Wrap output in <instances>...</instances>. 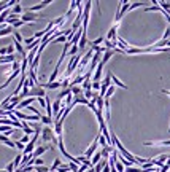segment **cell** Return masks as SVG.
Returning a JSON list of instances; mask_svg holds the SVG:
<instances>
[{"mask_svg": "<svg viewBox=\"0 0 170 172\" xmlns=\"http://www.w3.org/2000/svg\"><path fill=\"white\" fill-rule=\"evenodd\" d=\"M43 143H57V139H56V132L51 129L49 126H43V131H42V136H40Z\"/></svg>", "mask_w": 170, "mask_h": 172, "instance_id": "obj_1", "label": "cell"}, {"mask_svg": "<svg viewBox=\"0 0 170 172\" xmlns=\"http://www.w3.org/2000/svg\"><path fill=\"white\" fill-rule=\"evenodd\" d=\"M111 86V72H107V77L103 78V81H102V88H100V93H99V96L100 97H105V94H107L108 88Z\"/></svg>", "mask_w": 170, "mask_h": 172, "instance_id": "obj_2", "label": "cell"}, {"mask_svg": "<svg viewBox=\"0 0 170 172\" xmlns=\"http://www.w3.org/2000/svg\"><path fill=\"white\" fill-rule=\"evenodd\" d=\"M42 19V16H38L37 13H30V11H24L21 16V21L22 22H37Z\"/></svg>", "mask_w": 170, "mask_h": 172, "instance_id": "obj_3", "label": "cell"}, {"mask_svg": "<svg viewBox=\"0 0 170 172\" xmlns=\"http://www.w3.org/2000/svg\"><path fill=\"white\" fill-rule=\"evenodd\" d=\"M97 147H99V137H96V139H94V142L89 145V148L84 151V158H87V159H92V156L96 155Z\"/></svg>", "mask_w": 170, "mask_h": 172, "instance_id": "obj_4", "label": "cell"}, {"mask_svg": "<svg viewBox=\"0 0 170 172\" xmlns=\"http://www.w3.org/2000/svg\"><path fill=\"white\" fill-rule=\"evenodd\" d=\"M53 148H54L53 145H38V147L35 148V151L32 153V156L37 159V158H40L43 153H45V151H48V150H53Z\"/></svg>", "mask_w": 170, "mask_h": 172, "instance_id": "obj_5", "label": "cell"}, {"mask_svg": "<svg viewBox=\"0 0 170 172\" xmlns=\"http://www.w3.org/2000/svg\"><path fill=\"white\" fill-rule=\"evenodd\" d=\"M51 3V0H45V2H40V3H37V5H33V6H30V8H27L24 10V11H30V13H37L38 10H43L45 6H48Z\"/></svg>", "mask_w": 170, "mask_h": 172, "instance_id": "obj_6", "label": "cell"}, {"mask_svg": "<svg viewBox=\"0 0 170 172\" xmlns=\"http://www.w3.org/2000/svg\"><path fill=\"white\" fill-rule=\"evenodd\" d=\"M33 97H29V99H24V100H21V104L18 105V110H21V109H27V107H30L33 104Z\"/></svg>", "mask_w": 170, "mask_h": 172, "instance_id": "obj_7", "label": "cell"}, {"mask_svg": "<svg viewBox=\"0 0 170 172\" xmlns=\"http://www.w3.org/2000/svg\"><path fill=\"white\" fill-rule=\"evenodd\" d=\"M0 142H3L5 145H8L10 148H16V142H13V140H10L8 137L5 136V134H2V136H0Z\"/></svg>", "mask_w": 170, "mask_h": 172, "instance_id": "obj_8", "label": "cell"}, {"mask_svg": "<svg viewBox=\"0 0 170 172\" xmlns=\"http://www.w3.org/2000/svg\"><path fill=\"white\" fill-rule=\"evenodd\" d=\"M102 159H103V158H102V151H97V153L94 155V158L91 159V163H92V167H94V166H97V164L100 163Z\"/></svg>", "mask_w": 170, "mask_h": 172, "instance_id": "obj_9", "label": "cell"}, {"mask_svg": "<svg viewBox=\"0 0 170 172\" xmlns=\"http://www.w3.org/2000/svg\"><path fill=\"white\" fill-rule=\"evenodd\" d=\"M111 81L114 83V86H119V88H122V89H127V85H124L122 81H119V78H116L113 73H111Z\"/></svg>", "mask_w": 170, "mask_h": 172, "instance_id": "obj_10", "label": "cell"}, {"mask_svg": "<svg viewBox=\"0 0 170 172\" xmlns=\"http://www.w3.org/2000/svg\"><path fill=\"white\" fill-rule=\"evenodd\" d=\"M11 13H13V15H18V16H22V13H24V11H22V6H21V5H19V2H18V3H16V5H15V6H13Z\"/></svg>", "mask_w": 170, "mask_h": 172, "instance_id": "obj_11", "label": "cell"}, {"mask_svg": "<svg viewBox=\"0 0 170 172\" xmlns=\"http://www.w3.org/2000/svg\"><path fill=\"white\" fill-rule=\"evenodd\" d=\"M42 123L45 124V126H49L51 127L54 124V120H51L49 116H46V115H42Z\"/></svg>", "mask_w": 170, "mask_h": 172, "instance_id": "obj_12", "label": "cell"}, {"mask_svg": "<svg viewBox=\"0 0 170 172\" xmlns=\"http://www.w3.org/2000/svg\"><path fill=\"white\" fill-rule=\"evenodd\" d=\"M159 6H161V8L164 10L165 13H169V15H170V2H164V0H159Z\"/></svg>", "mask_w": 170, "mask_h": 172, "instance_id": "obj_13", "label": "cell"}, {"mask_svg": "<svg viewBox=\"0 0 170 172\" xmlns=\"http://www.w3.org/2000/svg\"><path fill=\"white\" fill-rule=\"evenodd\" d=\"M22 158H24V155L22 153H19L18 156L15 158V161H13V164H15V167L16 169H19V167H21V163H22Z\"/></svg>", "mask_w": 170, "mask_h": 172, "instance_id": "obj_14", "label": "cell"}, {"mask_svg": "<svg viewBox=\"0 0 170 172\" xmlns=\"http://www.w3.org/2000/svg\"><path fill=\"white\" fill-rule=\"evenodd\" d=\"M70 91H72L73 96H78V94H83L84 93V89L81 86H70Z\"/></svg>", "mask_w": 170, "mask_h": 172, "instance_id": "obj_15", "label": "cell"}, {"mask_svg": "<svg viewBox=\"0 0 170 172\" xmlns=\"http://www.w3.org/2000/svg\"><path fill=\"white\" fill-rule=\"evenodd\" d=\"M103 42H105V37H99V38H96L94 42H91V48H96V46H100Z\"/></svg>", "mask_w": 170, "mask_h": 172, "instance_id": "obj_16", "label": "cell"}, {"mask_svg": "<svg viewBox=\"0 0 170 172\" xmlns=\"http://www.w3.org/2000/svg\"><path fill=\"white\" fill-rule=\"evenodd\" d=\"M76 6H78V0H73V2H70V8H69V11L65 13V16H70L73 13V10H76Z\"/></svg>", "mask_w": 170, "mask_h": 172, "instance_id": "obj_17", "label": "cell"}, {"mask_svg": "<svg viewBox=\"0 0 170 172\" xmlns=\"http://www.w3.org/2000/svg\"><path fill=\"white\" fill-rule=\"evenodd\" d=\"M114 91H116V86H110V88H108V91H107V94H105V97H103V99H110V97L114 94Z\"/></svg>", "mask_w": 170, "mask_h": 172, "instance_id": "obj_18", "label": "cell"}, {"mask_svg": "<svg viewBox=\"0 0 170 172\" xmlns=\"http://www.w3.org/2000/svg\"><path fill=\"white\" fill-rule=\"evenodd\" d=\"M114 167H116L118 172H126V167H124V164L119 161V158H118V161H116V164H114Z\"/></svg>", "mask_w": 170, "mask_h": 172, "instance_id": "obj_19", "label": "cell"}, {"mask_svg": "<svg viewBox=\"0 0 170 172\" xmlns=\"http://www.w3.org/2000/svg\"><path fill=\"white\" fill-rule=\"evenodd\" d=\"M13 37H15V40H16L18 43H24V38L21 37V33H19L18 30H15V32H13Z\"/></svg>", "mask_w": 170, "mask_h": 172, "instance_id": "obj_20", "label": "cell"}, {"mask_svg": "<svg viewBox=\"0 0 170 172\" xmlns=\"http://www.w3.org/2000/svg\"><path fill=\"white\" fill-rule=\"evenodd\" d=\"M60 166H62V164H60V159H59V158H56V159H54V163H53V167H51V172L57 171Z\"/></svg>", "mask_w": 170, "mask_h": 172, "instance_id": "obj_21", "label": "cell"}, {"mask_svg": "<svg viewBox=\"0 0 170 172\" xmlns=\"http://www.w3.org/2000/svg\"><path fill=\"white\" fill-rule=\"evenodd\" d=\"M97 137H99V143H100L102 147H103V148H105V147H108V142H107V139H105V137L102 136V134H99Z\"/></svg>", "mask_w": 170, "mask_h": 172, "instance_id": "obj_22", "label": "cell"}, {"mask_svg": "<svg viewBox=\"0 0 170 172\" xmlns=\"http://www.w3.org/2000/svg\"><path fill=\"white\" fill-rule=\"evenodd\" d=\"M33 171H37V172H51V169H48L46 166H33Z\"/></svg>", "mask_w": 170, "mask_h": 172, "instance_id": "obj_23", "label": "cell"}, {"mask_svg": "<svg viewBox=\"0 0 170 172\" xmlns=\"http://www.w3.org/2000/svg\"><path fill=\"white\" fill-rule=\"evenodd\" d=\"M100 88H102V83L100 81H92V89L94 91H99V93H100Z\"/></svg>", "mask_w": 170, "mask_h": 172, "instance_id": "obj_24", "label": "cell"}, {"mask_svg": "<svg viewBox=\"0 0 170 172\" xmlns=\"http://www.w3.org/2000/svg\"><path fill=\"white\" fill-rule=\"evenodd\" d=\"M30 140H32V139H30L29 136H26V134H24V136L21 137V140H19V142H21V143H24V145H27V143L30 142Z\"/></svg>", "mask_w": 170, "mask_h": 172, "instance_id": "obj_25", "label": "cell"}, {"mask_svg": "<svg viewBox=\"0 0 170 172\" xmlns=\"http://www.w3.org/2000/svg\"><path fill=\"white\" fill-rule=\"evenodd\" d=\"M24 24H26V22H22V21H21V19H19V21H16V22H15V24H13V26H11V27H13V29H15V30H16V29L22 27V26H24Z\"/></svg>", "mask_w": 170, "mask_h": 172, "instance_id": "obj_26", "label": "cell"}, {"mask_svg": "<svg viewBox=\"0 0 170 172\" xmlns=\"http://www.w3.org/2000/svg\"><path fill=\"white\" fill-rule=\"evenodd\" d=\"M142 5H145V2H134V3H130V10H135Z\"/></svg>", "mask_w": 170, "mask_h": 172, "instance_id": "obj_27", "label": "cell"}, {"mask_svg": "<svg viewBox=\"0 0 170 172\" xmlns=\"http://www.w3.org/2000/svg\"><path fill=\"white\" fill-rule=\"evenodd\" d=\"M15 45H8V46H6V53H8V56H11L13 54V53H15Z\"/></svg>", "mask_w": 170, "mask_h": 172, "instance_id": "obj_28", "label": "cell"}, {"mask_svg": "<svg viewBox=\"0 0 170 172\" xmlns=\"http://www.w3.org/2000/svg\"><path fill=\"white\" fill-rule=\"evenodd\" d=\"M69 169H70V171H73V172H78L80 166H76L75 163H69Z\"/></svg>", "mask_w": 170, "mask_h": 172, "instance_id": "obj_29", "label": "cell"}, {"mask_svg": "<svg viewBox=\"0 0 170 172\" xmlns=\"http://www.w3.org/2000/svg\"><path fill=\"white\" fill-rule=\"evenodd\" d=\"M70 169H69V164H62V166L57 169V172H69Z\"/></svg>", "mask_w": 170, "mask_h": 172, "instance_id": "obj_30", "label": "cell"}, {"mask_svg": "<svg viewBox=\"0 0 170 172\" xmlns=\"http://www.w3.org/2000/svg\"><path fill=\"white\" fill-rule=\"evenodd\" d=\"M5 171H6V172H15V171H16L15 164H13V163H10L8 166H6V169H5Z\"/></svg>", "mask_w": 170, "mask_h": 172, "instance_id": "obj_31", "label": "cell"}, {"mask_svg": "<svg viewBox=\"0 0 170 172\" xmlns=\"http://www.w3.org/2000/svg\"><path fill=\"white\" fill-rule=\"evenodd\" d=\"M16 147H18L19 150H21V153H22V151H24V148H26V145H24V143H21L19 140H16Z\"/></svg>", "mask_w": 170, "mask_h": 172, "instance_id": "obj_32", "label": "cell"}, {"mask_svg": "<svg viewBox=\"0 0 170 172\" xmlns=\"http://www.w3.org/2000/svg\"><path fill=\"white\" fill-rule=\"evenodd\" d=\"M35 166H45L43 161H42V158H37V159H35Z\"/></svg>", "mask_w": 170, "mask_h": 172, "instance_id": "obj_33", "label": "cell"}, {"mask_svg": "<svg viewBox=\"0 0 170 172\" xmlns=\"http://www.w3.org/2000/svg\"><path fill=\"white\" fill-rule=\"evenodd\" d=\"M162 93H164V94H169V96H170V89H162Z\"/></svg>", "mask_w": 170, "mask_h": 172, "instance_id": "obj_34", "label": "cell"}, {"mask_svg": "<svg viewBox=\"0 0 170 172\" xmlns=\"http://www.w3.org/2000/svg\"><path fill=\"white\" fill-rule=\"evenodd\" d=\"M169 132H170V127H169Z\"/></svg>", "mask_w": 170, "mask_h": 172, "instance_id": "obj_35", "label": "cell"}]
</instances>
